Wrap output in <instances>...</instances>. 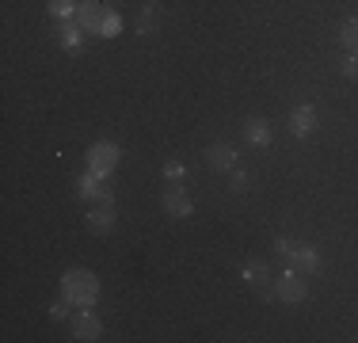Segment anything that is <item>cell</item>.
I'll return each instance as SVG.
<instances>
[{
  "label": "cell",
  "mask_w": 358,
  "mask_h": 343,
  "mask_svg": "<svg viewBox=\"0 0 358 343\" xmlns=\"http://www.w3.org/2000/svg\"><path fill=\"white\" fill-rule=\"evenodd\" d=\"M115 164H118V145L115 141H96L88 149V172L92 176L107 179L110 172H115Z\"/></svg>",
  "instance_id": "277c9868"
},
{
  "label": "cell",
  "mask_w": 358,
  "mask_h": 343,
  "mask_svg": "<svg viewBox=\"0 0 358 343\" xmlns=\"http://www.w3.org/2000/svg\"><path fill=\"white\" fill-rule=\"evenodd\" d=\"M160 206H164V214H172V218H191V214H194L191 195H187L183 183H176V179L164 187V195H160Z\"/></svg>",
  "instance_id": "5b68a950"
},
{
  "label": "cell",
  "mask_w": 358,
  "mask_h": 343,
  "mask_svg": "<svg viewBox=\"0 0 358 343\" xmlns=\"http://www.w3.org/2000/svg\"><path fill=\"white\" fill-rule=\"evenodd\" d=\"M76 8H80V0H50V15L54 20H73Z\"/></svg>",
  "instance_id": "2e32d148"
},
{
  "label": "cell",
  "mask_w": 358,
  "mask_h": 343,
  "mask_svg": "<svg viewBox=\"0 0 358 343\" xmlns=\"http://www.w3.org/2000/svg\"><path fill=\"white\" fill-rule=\"evenodd\" d=\"M118 34H122V15H118V12H110V8H107L103 27H99V38H118Z\"/></svg>",
  "instance_id": "e0dca14e"
},
{
  "label": "cell",
  "mask_w": 358,
  "mask_h": 343,
  "mask_svg": "<svg viewBox=\"0 0 358 343\" xmlns=\"http://www.w3.org/2000/svg\"><path fill=\"white\" fill-rule=\"evenodd\" d=\"M57 42H62L69 54H76V50L84 46V27H80V23H69V20H65L62 31H57Z\"/></svg>",
  "instance_id": "4fadbf2b"
},
{
  "label": "cell",
  "mask_w": 358,
  "mask_h": 343,
  "mask_svg": "<svg viewBox=\"0 0 358 343\" xmlns=\"http://www.w3.org/2000/svg\"><path fill=\"white\" fill-rule=\"evenodd\" d=\"M271 137H275V130H271L267 118H248V122H244V141L255 145V149H267Z\"/></svg>",
  "instance_id": "8fae6325"
},
{
  "label": "cell",
  "mask_w": 358,
  "mask_h": 343,
  "mask_svg": "<svg viewBox=\"0 0 358 343\" xmlns=\"http://www.w3.org/2000/svg\"><path fill=\"white\" fill-rule=\"evenodd\" d=\"M305 294H309V286H305L301 271L286 267V271L275 279V298H278V302H286V305H297V302H305Z\"/></svg>",
  "instance_id": "3957f363"
},
{
  "label": "cell",
  "mask_w": 358,
  "mask_h": 343,
  "mask_svg": "<svg viewBox=\"0 0 358 343\" xmlns=\"http://www.w3.org/2000/svg\"><path fill=\"white\" fill-rule=\"evenodd\" d=\"M99 332H103V324H99V316L92 309H80L73 316V340H99Z\"/></svg>",
  "instance_id": "9c48e42d"
},
{
  "label": "cell",
  "mask_w": 358,
  "mask_h": 343,
  "mask_svg": "<svg viewBox=\"0 0 358 343\" xmlns=\"http://www.w3.org/2000/svg\"><path fill=\"white\" fill-rule=\"evenodd\" d=\"M164 176H168V179H176V183H179V179L187 176V168L179 164V160H168V164H164Z\"/></svg>",
  "instance_id": "7402d4cb"
},
{
  "label": "cell",
  "mask_w": 358,
  "mask_h": 343,
  "mask_svg": "<svg viewBox=\"0 0 358 343\" xmlns=\"http://www.w3.org/2000/svg\"><path fill=\"white\" fill-rule=\"evenodd\" d=\"M206 160H210V168H217V172H233L236 168V149L229 141H217L206 149Z\"/></svg>",
  "instance_id": "7c38bea8"
},
{
  "label": "cell",
  "mask_w": 358,
  "mask_h": 343,
  "mask_svg": "<svg viewBox=\"0 0 358 343\" xmlns=\"http://www.w3.org/2000/svg\"><path fill=\"white\" fill-rule=\"evenodd\" d=\"M84 221H88L92 233H110V229H115V221H118V214H115V206L96 202L88 214H84Z\"/></svg>",
  "instance_id": "ba28073f"
},
{
  "label": "cell",
  "mask_w": 358,
  "mask_h": 343,
  "mask_svg": "<svg viewBox=\"0 0 358 343\" xmlns=\"http://www.w3.org/2000/svg\"><path fill=\"white\" fill-rule=\"evenodd\" d=\"M103 15H107V8L99 4V0H80V8H76V23H80L84 31H92V34H99Z\"/></svg>",
  "instance_id": "52a82bcc"
},
{
  "label": "cell",
  "mask_w": 358,
  "mask_h": 343,
  "mask_svg": "<svg viewBox=\"0 0 358 343\" xmlns=\"http://www.w3.org/2000/svg\"><path fill=\"white\" fill-rule=\"evenodd\" d=\"M297 244H301V240H294V237H278V240H275V248H278V255H282V263H289V255L297 252Z\"/></svg>",
  "instance_id": "ffe728a7"
},
{
  "label": "cell",
  "mask_w": 358,
  "mask_h": 343,
  "mask_svg": "<svg viewBox=\"0 0 358 343\" xmlns=\"http://www.w3.org/2000/svg\"><path fill=\"white\" fill-rule=\"evenodd\" d=\"M286 267H294V271H301V274H317L320 271V252L313 244H297V252L289 255Z\"/></svg>",
  "instance_id": "30bf717a"
},
{
  "label": "cell",
  "mask_w": 358,
  "mask_h": 343,
  "mask_svg": "<svg viewBox=\"0 0 358 343\" xmlns=\"http://www.w3.org/2000/svg\"><path fill=\"white\" fill-rule=\"evenodd\" d=\"M99 183H103V179H99V176H92V172H84V176L76 179V195H80V199H96Z\"/></svg>",
  "instance_id": "9a60e30c"
},
{
  "label": "cell",
  "mask_w": 358,
  "mask_h": 343,
  "mask_svg": "<svg viewBox=\"0 0 358 343\" xmlns=\"http://www.w3.org/2000/svg\"><path fill=\"white\" fill-rule=\"evenodd\" d=\"M339 42L347 46V54H358V15L343 20V27H339Z\"/></svg>",
  "instance_id": "5bb4252c"
},
{
  "label": "cell",
  "mask_w": 358,
  "mask_h": 343,
  "mask_svg": "<svg viewBox=\"0 0 358 343\" xmlns=\"http://www.w3.org/2000/svg\"><path fill=\"white\" fill-rule=\"evenodd\" d=\"M50 316H54V321H65V316H69V302H65V298H62V302H54V305H50Z\"/></svg>",
  "instance_id": "603a6c76"
},
{
  "label": "cell",
  "mask_w": 358,
  "mask_h": 343,
  "mask_svg": "<svg viewBox=\"0 0 358 343\" xmlns=\"http://www.w3.org/2000/svg\"><path fill=\"white\" fill-rule=\"evenodd\" d=\"M241 279L252 286V294L255 298H275V282H271V267H267V260H248L244 263V271H241Z\"/></svg>",
  "instance_id": "7a4b0ae2"
},
{
  "label": "cell",
  "mask_w": 358,
  "mask_h": 343,
  "mask_svg": "<svg viewBox=\"0 0 358 343\" xmlns=\"http://www.w3.org/2000/svg\"><path fill=\"white\" fill-rule=\"evenodd\" d=\"M62 298L69 305H80V309H92L99 302V279L92 271H65L62 274Z\"/></svg>",
  "instance_id": "6da1fadb"
},
{
  "label": "cell",
  "mask_w": 358,
  "mask_h": 343,
  "mask_svg": "<svg viewBox=\"0 0 358 343\" xmlns=\"http://www.w3.org/2000/svg\"><path fill=\"white\" fill-rule=\"evenodd\" d=\"M138 31L141 34L157 31V0H149V4H145V12H141V20H138Z\"/></svg>",
  "instance_id": "ac0fdd59"
},
{
  "label": "cell",
  "mask_w": 358,
  "mask_h": 343,
  "mask_svg": "<svg viewBox=\"0 0 358 343\" xmlns=\"http://www.w3.org/2000/svg\"><path fill=\"white\" fill-rule=\"evenodd\" d=\"M229 191H233V195H241V191H248V172H244L241 164H236L233 172H229Z\"/></svg>",
  "instance_id": "d6986e66"
},
{
  "label": "cell",
  "mask_w": 358,
  "mask_h": 343,
  "mask_svg": "<svg viewBox=\"0 0 358 343\" xmlns=\"http://www.w3.org/2000/svg\"><path fill=\"white\" fill-rule=\"evenodd\" d=\"M317 130V111L309 107V103H297L294 111H289V134L294 137H309Z\"/></svg>",
  "instance_id": "8992f818"
},
{
  "label": "cell",
  "mask_w": 358,
  "mask_h": 343,
  "mask_svg": "<svg viewBox=\"0 0 358 343\" xmlns=\"http://www.w3.org/2000/svg\"><path fill=\"white\" fill-rule=\"evenodd\" d=\"M339 73H343L347 80H355V76H358V54H347L343 62H339Z\"/></svg>",
  "instance_id": "44dd1931"
}]
</instances>
